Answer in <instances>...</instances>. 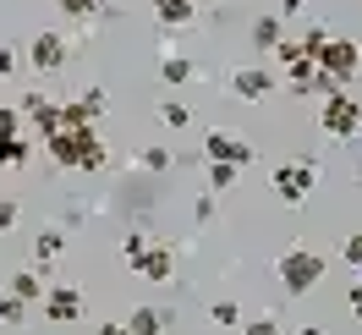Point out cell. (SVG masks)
Returning a JSON list of instances; mask_svg holds the SVG:
<instances>
[{"label": "cell", "mask_w": 362, "mask_h": 335, "mask_svg": "<svg viewBox=\"0 0 362 335\" xmlns=\"http://www.w3.org/2000/svg\"><path fill=\"white\" fill-rule=\"evenodd\" d=\"M148 237H143V231H127V237H121V259H127V269H137L143 264V253H148Z\"/></svg>", "instance_id": "obj_19"}, {"label": "cell", "mask_w": 362, "mask_h": 335, "mask_svg": "<svg viewBox=\"0 0 362 335\" xmlns=\"http://www.w3.org/2000/svg\"><path fill=\"white\" fill-rule=\"evenodd\" d=\"M209 319H214L220 330H230V324H242V308H236V302H214V308H209Z\"/></svg>", "instance_id": "obj_26"}, {"label": "cell", "mask_w": 362, "mask_h": 335, "mask_svg": "<svg viewBox=\"0 0 362 335\" xmlns=\"http://www.w3.org/2000/svg\"><path fill=\"white\" fill-rule=\"evenodd\" d=\"M236 176H242L236 165H214V159H209V193H230V187H236Z\"/></svg>", "instance_id": "obj_21"}, {"label": "cell", "mask_w": 362, "mask_h": 335, "mask_svg": "<svg viewBox=\"0 0 362 335\" xmlns=\"http://www.w3.org/2000/svg\"><path fill=\"white\" fill-rule=\"evenodd\" d=\"M318 127L346 143V137L362 132V105L351 99V93H329V99H318Z\"/></svg>", "instance_id": "obj_4"}, {"label": "cell", "mask_w": 362, "mask_h": 335, "mask_svg": "<svg viewBox=\"0 0 362 335\" xmlns=\"http://www.w3.org/2000/svg\"><path fill=\"white\" fill-rule=\"evenodd\" d=\"M357 193H362V181H357Z\"/></svg>", "instance_id": "obj_36"}, {"label": "cell", "mask_w": 362, "mask_h": 335, "mask_svg": "<svg viewBox=\"0 0 362 335\" xmlns=\"http://www.w3.org/2000/svg\"><path fill=\"white\" fill-rule=\"evenodd\" d=\"M45 154L61 171H105L110 149H105V137L93 132V127H66V132L45 137Z\"/></svg>", "instance_id": "obj_1"}, {"label": "cell", "mask_w": 362, "mask_h": 335, "mask_svg": "<svg viewBox=\"0 0 362 335\" xmlns=\"http://www.w3.org/2000/svg\"><path fill=\"white\" fill-rule=\"evenodd\" d=\"M143 171H170V165H176V154H170V149H143Z\"/></svg>", "instance_id": "obj_25"}, {"label": "cell", "mask_w": 362, "mask_h": 335, "mask_svg": "<svg viewBox=\"0 0 362 335\" xmlns=\"http://www.w3.org/2000/svg\"><path fill=\"white\" fill-rule=\"evenodd\" d=\"M61 253H66V231H39V242H33V264H55V259H61Z\"/></svg>", "instance_id": "obj_16"}, {"label": "cell", "mask_w": 362, "mask_h": 335, "mask_svg": "<svg viewBox=\"0 0 362 335\" xmlns=\"http://www.w3.org/2000/svg\"><path fill=\"white\" fill-rule=\"evenodd\" d=\"M204 159H214V165H236V171H247L252 159H258V149H252L247 137H236V132H214L204 137Z\"/></svg>", "instance_id": "obj_6"}, {"label": "cell", "mask_w": 362, "mask_h": 335, "mask_svg": "<svg viewBox=\"0 0 362 335\" xmlns=\"http://www.w3.org/2000/svg\"><path fill=\"white\" fill-rule=\"evenodd\" d=\"M324 259H318L313 247H286L280 259H274V275H280V286H286V297H308V291L324 280Z\"/></svg>", "instance_id": "obj_2"}, {"label": "cell", "mask_w": 362, "mask_h": 335, "mask_svg": "<svg viewBox=\"0 0 362 335\" xmlns=\"http://www.w3.org/2000/svg\"><path fill=\"white\" fill-rule=\"evenodd\" d=\"M198 6H204V0H198Z\"/></svg>", "instance_id": "obj_37"}, {"label": "cell", "mask_w": 362, "mask_h": 335, "mask_svg": "<svg viewBox=\"0 0 362 335\" xmlns=\"http://www.w3.org/2000/svg\"><path fill=\"white\" fill-rule=\"evenodd\" d=\"M28 154H33V149H28V137H6V143H0V171L28 165Z\"/></svg>", "instance_id": "obj_18"}, {"label": "cell", "mask_w": 362, "mask_h": 335, "mask_svg": "<svg viewBox=\"0 0 362 335\" xmlns=\"http://www.w3.org/2000/svg\"><path fill=\"white\" fill-rule=\"evenodd\" d=\"M154 17L165 28H187L192 17H198V0H154Z\"/></svg>", "instance_id": "obj_14"}, {"label": "cell", "mask_w": 362, "mask_h": 335, "mask_svg": "<svg viewBox=\"0 0 362 335\" xmlns=\"http://www.w3.org/2000/svg\"><path fill=\"white\" fill-rule=\"evenodd\" d=\"M170 319H176V313L148 308V302H143V308H132L121 324H127V335H165V330H170Z\"/></svg>", "instance_id": "obj_12"}, {"label": "cell", "mask_w": 362, "mask_h": 335, "mask_svg": "<svg viewBox=\"0 0 362 335\" xmlns=\"http://www.w3.org/2000/svg\"><path fill=\"white\" fill-rule=\"evenodd\" d=\"M17 215H23V209H17V198H0V237L17 225Z\"/></svg>", "instance_id": "obj_30"}, {"label": "cell", "mask_w": 362, "mask_h": 335, "mask_svg": "<svg viewBox=\"0 0 362 335\" xmlns=\"http://www.w3.org/2000/svg\"><path fill=\"white\" fill-rule=\"evenodd\" d=\"M105 110H110V93H105V89H83L66 105V127H93Z\"/></svg>", "instance_id": "obj_10"}, {"label": "cell", "mask_w": 362, "mask_h": 335, "mask_svg": "<svg viewBox=\"0 0 362 335\" xmlns=\"http://www.w3.org/2000/svg\"><path fill=\"white\" fill-rule=\"evenodd\" d=\"M324 77H335L340 89L346 83H357V72H362V45L357 39H329V45L318 50V61H313Z\"/></svg>", "instance_id": "obj_5"}, {"label": "cell", "mask_w": 362, "mask_h": 335, "mask_svg": "<svg viewBox=\"0 0 362 335\" xmlns=\"http://www.w3.org/2000/svg\"><path fill=\"white\" fill-rule=\"evenodd\" d=\"M296 335H324V330H318V324H302V330H296Z\"/></svg>", "instance_id": "obj_35"}, {"label": "cell", "mask_w": 362, "mask_h": 335, "mask_svg": "<svg viewBox=\"0 0 362 335\" xmlns=\"http://www.w3.org/2000/svg\"><path fill=\"white\" fill-rule=\"evenodd\" d=\"M93 335H127V324H93Z\"/></svg>", "instance_id": "obj_34"}, {"label": "cell", "mask_w": 362, "mask_h": 335, "mask_svg": "<svg viewBox=\"0 0 362 335\" xmlns=\"http://www.w3.org/2000/svg\"><path fill=\"white\" fill-rule=\"evenodd\" d=\"M269 187H274L280 203H308L313 187H318V159H286V165H274Z\"/></svg>", "instance_id": "obj_3"}, {"label": "cell", "mask_w": 362, "mask_h": 335, "mask_svg": "<svg viewBox=\"0 0 362 335\" xmlns=\"http://www.w3.org/2000/svg\"><path fill=\"white\" fill-rule=\"evenodd\" d=\"M23 121L28 115L17 110V105H0V143H6V137H23Z\"/></svg>", "instance_id": "obj_22"}, {"label": "cell", "mask_w": 362, "mask_h": 335, "mask_svg": "<svg viewBox=\"0 0 362 335\" xmlns=\"http://www.w3.org/2000/svg\"><path fill=\"white\" fill-rule=\"evenodd\" d=\"M137 275H143V280H154V286H170V280H176V253H170L165 242H154L148 253H143Z\"/></svg>", "instance_id": "obj_11"}, {"label": "cell", "mask_w": 362, "mask_h": 335, "mask_svg": "<svg viewBox=\"0 0 362 335\" xmlns=\"http://www.w3.org/2000/svg\"><path fill=\"white\" fill-rule=\"evenodd\" d=\"M83 308H88V302H83V291H77V286H49L45 291V319H49V324H77Z\"/></svg>", "instance_id": "obj_9"}, {"label": "cell", "mask_w": 362, "mask_h": 335, "mask_svg": "<svg viewBox=\"0 0 362 335\" xmlns=\"http://www.w3.org/2000/svg\"><path fill=\"white\" fill-rule=\"evenodd\" d=\"M159 77H165V83H187V77H192V61H187V55H165Z\"/></svg>", "instance_id": "obj_23"}, {"label": "cell", "mask_w": 362, "mask_h": 335, "mask_svg": "<svg viewBox=\"0 0 362 335\" xmlns=\"http://www.w3.org/2000/svg\"><path fill=\"white\" fill-rule=\"evenodd\" d=\"M55 6H61V17H71V23H93L105 11V0H55Z\"/></svg>", "instance_id": "obj_17"}, {"label": "cell", "mask_w": 362, "mask_h": 335, "mask_svg": "<svg viewBox=\"0 0 362 335\" xmlns=\"http://www.w3.org/2000/svg\"><path fill=\"white\" fill-rule=\"evenodd\" d=\"M340 259H346L351 269H362V231H357V237H346V242H340Z\"/></svg>", "instance_id": "obj_28"}, {"label": "cell", "mask_w": 362, "mask_h": 335, "mask_svg": "<svg viewBox=\"0 0 362 335\" xmlns=\"http://www.w3.org/2000/svg\"><path fill=\"white\" fill-rule=\"evenodd\" d=\"M23 319H28V302L0 286V324H23Z\"/></svg>", "instance_id": "obj_20"}, {"label": "cell", "mask_w": 362, "mask_h": 335, "mask_svg": "<svg viewBox=\"0 0 362 335\" xmlns=\"http://www.w3.org/2000/svg\"><path fill=\"white\" fill-rule=\"evenodd\" d=\"M280 39H286V23H280V17H258V23H252V50H258V55H274Z\"/></svg>", "instance_id": "obj_15"}, {"label": "cell", "mask_w": 362, "mask_h": 335, "mask_svg": "<svg viewBox=\"0 0 362 335\" xmlns=\"http://www.w3.org/2000/svg\"><path fill=\"white\" fill-rule=\"evenodd\" d=\"M274 89H280V77H274L269 67H236V72H230V93L247 99V105H264Z\"/></svg>", "instance_id": "obj_7"}, {"label": "cell", "mask_w": 362, "mask_h": 335, "mask_svg": "<svg viewBox=\"0 0 362 335\" xmlns=\"http://www.w3.org/2000/svg\"><path fill=\"white\" fill-rule=\"evenodd\" d=\"M159 121H165V127H192V110H187L181 99H165V105H159Z\"/></svg>", "instance_id": "obj_24"}, {"label": "cell", "mask_w": 362, "mask_h": 335, "mask_svg": "<svg viewBox=\"0 0 362 335\" xmlns=\"http://www.w3.org/2000/svg\"><path fill=\"white\" fill-rule=\"evenodd\" d=\"M329 39H335V33H329V28H308V33H302V50H308V55H313V61H318V50H324V45H329Z\"/></svg>", "instance_id": "obj_27"}, {"label": "cell", "mask_w": 362, "mask_h": 335, "mask_svg": "<svg viewBox=\"0 0 362 335\" xmlns=\"http://www.w3.org/2000/svg\"><path fill=\"white\" fill-rule=\"evenodd\" d=\"M346 308H351V313H357V319H362V280H357V286H351V291H346Z\"/></svg>", "instance_id": "obj_33"}, {"label": "cell", "mask_w": 362, "mask_h": 335, "mask_svg": "<svg viewBox=\"0 0 362 335\" xmlns=\"http://www.w3.org/2000/svg\"><path fill=\"white\" fill-rule=\"evenodd\" d=\"M242 330H247V335H286V330H280V319H247Z\"/></svg>", "instance_id": "obj_29"}, {"label": "cell", "mask_w": 362, "mask_h": 335, "mask_svg": "<svg viewBox=\"0 0 362 335\" xmlns=\"http://www.w3.org/2000/svg\"><path fill=\"white\" fill-rule=\"evenodd\" d=\"M6 291H11V297H23V302H45V275H39V269H17V275H11V280H6Z\"/></svg>", "instance_id": "obj_13"}, {"label": "cell", "mask_w": 362, "mask_h": 335, "mask_svg": "<svg viewBox=\"0 0 362 335\" xmlns=\"http://www.w3.org/2000/svg\"><path fill=\"white\" fill-rule=\"evenodd\" d=\"M192 215H198V220H214V193H204V198L192 203Z\"/></svg>", "instance_id": "obj_32"}, {"label": "cell", "mask_w": 362, "mask_h": 335, "mask_svg": "<svg viewBox=\"0 0 362 335\" xmlns=\"http://www.w3.org/2000/svg\"><path fill=\"white\" fill-rule=\"evenodd\" d=\"M28 67L39 72V77H49V72H61L66 67V33H39L33 45H28Z\"/></svg>", "instance_id": "obj_8"}, {"label": "cell", "mask_w": 362, "mask_h": 335, "mask_svg": "<svg viewBox=\"0 0 362 335\" xmlns=\"http://www.w3.org/2000/svg\"><path fill=\"white\" fill-rule=\"evenodd\" d=\"M17 61H23L17 50H11V45H0V77H11V72H17Z\"/></svg>", "instance_id": "obj_31"}]
</instances>
